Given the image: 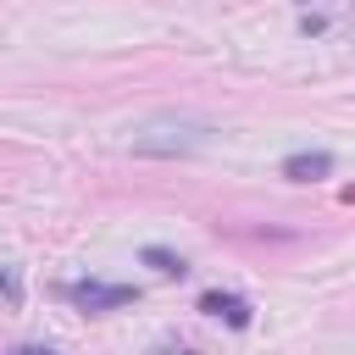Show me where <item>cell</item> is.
<instances>
[{
  "mask_svg": "<svg viewBox=\"0 0 355 355\" xmlns=\"http://www.w3.org/2000/svg\"><path fill=\"white\" fill-rule=\"evenodd\" d=\"M144 261H150L155 272H166V277H183V255H172V250H161V244H150Z\"/></svg>",
  "mask_w": 355,
  "mask_h": 355,
  "instance_id": "5b68a950",
  "label": "cell"
},
{
  "mask_svg": "<svg viewBox=\"0 0 355 355\" xmlns=\"http://www.w3.org/2000/svg\"><path fill=\"white\" fill-rule=\"evenodd\" d=\"M200 311H211V316H222V322H233V327H250V305H244L239 294H222V288H211V294L200 300Z\"/></svg>",
  "mask_w": 355,
  "mask_h": 355,
  "instance_id": "277c9868",
  "label": "cell"
},
{
  "mask_svg": "<svg viewBox=\"0 0 355 355\" xmlns=\"http://www.w3.org/2000/svg\"><path fill=\"white\" fill-rule=\"evenodd\" d=\"M0 288H6V294H17V283H11V272H0Z\"/></svg>",
  "mask_w": 355,
  "mask_h": 355,
  "instance_id": "8992f818",
  "label": "cell"
},
{
  "mask_svg": "<svg viewBox=\"0 0 355 355\" xmlns=\"http://www.w3.org/2000/svg\"><path fill=\"white\" fill-rule=\"evenodd\" d=\"M333 172V155L327 150H294L288 161H283V178L288 183H316V178H327Z\"/></svg>",
  "mask_w": 355,
  "mask_h": 355,
  "instance_id": "3957f363",
  "label": "cell"
},
{
  "mask_svg": "<svg viewBox=\"0 0 355 355\" xmlns=\"http://www.w3.org/2000/svg\"><path fill=\"white\" fill-rule=\"evenodd\" d=\"M211 139H216V122L194 116V111H155V116H144V122L128 128V150L133 155H161V161L200 155Z\"/></svg>",
  "mask_w": 355,
  "mask_h": 355,
  "instance_id": "6da1fadb",
  "label": "cell"
},
{
  "mask_svg": "<svg viewBox=\"0 0 355 355\" xmlns=\"http://www.w3.org/2000/svg\"><path fill=\"white\" fill-rule=\"evenodd\" d=\"M17 355H50V349H17Z\"/></svg>",
  "mask_w": 355,
  "mask_h": 355,
  "instance_id": "52a82bcc",
  "label": "cell"
},
{
  "mask_svg": "<svg viewBox=\"0 0 355 355\" xmlns=\"http://www.w3.org/2000/svg\"><path fill=\"white\" fill-rule=\"evenodd\" d=\"M349 17H355V0H349Z\"/></svg>",
  "mask_w": 355,
  "mask_h": 355,
  "instance_id": "ba28073f",
  "label": "cell"
},
{
  "mask_svg": "<svg viewBox=\"0 0 355 355\" xmlns=\"http://www.w3.org/2000/svg\"><path fill=\"white\" fill-rule=\"evenodd\" d=\"M67 300H72L78 311H116V305H133V300H139V288H128V283H100V277H83V283H72V288H67Z\"/></svg>",
  "mask_w": 355,
  "mask_h": 355,
  "instance_id": "7a4b0ae2",
  "label": "cell"
}]
</instances>
